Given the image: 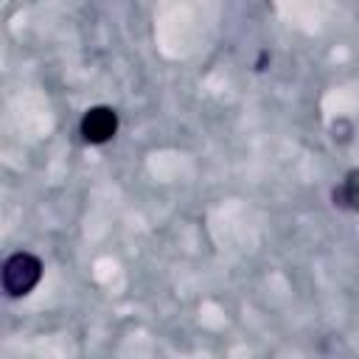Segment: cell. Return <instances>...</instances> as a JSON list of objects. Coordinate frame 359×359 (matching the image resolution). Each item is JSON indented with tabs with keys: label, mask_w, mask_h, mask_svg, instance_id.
<instances>
[{
	"label": "cell",
	"mask_w": 359,
	"mask_h": 359,
	"mask_svg": "<svg viewBox=\"0 0 359 359\" xmlns=\"http://www.w3.org/2000/svg\"><path fill=\"white\" fill-rule=\"evenodd\" d=\"M39 275H42L39 258H34L31 252H17L3 266V286L11 297H20V294H28L36 286Z\"/></svg>",
	"instance_id": "6da1fadb"
},
{
	"label": "cell",
	"mask_w": 359,
	"mask_h": 359,
	"mask_svg": "<svg viewBox=\"0 0 359 359\" xmlns=\"http://www.w3.org/2000/svg\"><path fill=\"white\" fill-rule=\"evenodd\" d=\"M334 199L339 205H345V208H359V174H351L345 180V185L334 194Z\"/></svg>",
	"instance_id": "3957f363"
},
{
	"label": "cell",
	"mask_w": 359,
	"mask_h": 359,
	"mask_svg": "<svg viewBox=\"0 0 359 359\" xmlns=\"http://www.w3.org/2000/svg\"><path fill=\"white\" fill-rule=\"evenodd\" d=\"M118 129V115L109 107H93L81 118V135L87 143H107Z\"/></svg>",
	"instance_id": "7a4b0ae2"
}]
</instances>
